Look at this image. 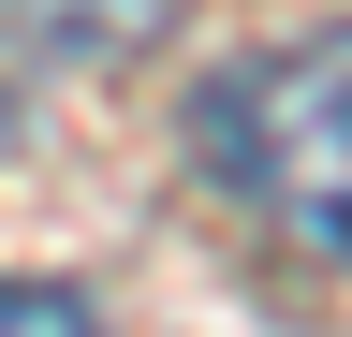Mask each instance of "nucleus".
<instances>
[{
	"mask_svg": "<svg viewBox=\"0 0 352 337\" xmlns=\"http://www.w3.org/2000/svg\"><path fill=\"white\" fill-rule=\"evenodd\" d=\"M206 147H220V176H235L294 249L352 264V15H338V30H308L294 59L220 73Z\"/></svg>",
	"mask_w": 352,
	"mask_h": 337,
	"instance_id": "1",
	"label": "nucleus"
},
{
	"mask_svg": "<svg viewBox=\"0 0 352 337\" xmlns=\"http://www.w3.org/2000/svg\"><path fill=\"white\" fill-rule=\"evenodd\" d=\"M0 15H15V45H30V59H132L176 0H0Z\"/></svg>",
	"mask_w": 352,
	"mask_h": 337,
	"instance_id": "2",
	"label": "nucleus"
},
{
	"mask_svg": "<svg viewBox=\"0 0 352 337\" xmlns=\"http://www.w3.org/2000/svg\"><path fill=\"white\" fill-rule=\"evenodd\" d=\"M0 337H103V323H88V293H59V279H0Z\"/></svg>",
	"mask_w": 352,
	"mask_h": 337,
	"instance_id": "3",
	"label": "nucleus"
}]
</instances>
